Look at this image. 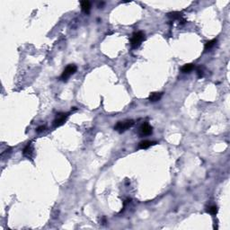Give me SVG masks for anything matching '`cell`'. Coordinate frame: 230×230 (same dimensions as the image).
Returning <instances> with one entry per match:
<instances>
[{
	"instance_id": "6da1fadb",
	"label": "cell",
	"mask_w": 230,
	"mask_h": 230,
	"mask_svg": "<svg viewBox=\"0 0 230 230\" xmlns=\"http://www.w3.org/2000/svg\"><path fill=\"white\" fill-rule=\"evenodd\" d=\"M145 40V33L143 32H137L132 34V37L130 39V45L132 48H138L142 41Z\"/></svg>"
},
{
	"instance_id": "7a4b0ae2",
	"label": "cell",
	"mask_w": 230,
	"mask_h": 230,
	"mask_svg": "<svg viewBox=\"0 0 230 230\" xmlns=\"http://www.w3.org/2000/svg\"><path fill=\"white\" fill-rule=\"evenodd\" d=\"M134 121L132 120H126L123 121H118L117 124L114 126V130L118 132H124L125 130H129L130 128H131L133 125H134Z\"/></svg>"
},
{
	"instance_id": "3957f363",
	"label": "cell",
	"mask_w": 230,
	"mask_h": 230,
	"mask_svg": "<svg viewBox=\"0 0 230 230\" xmlns=\"http://www.w3.org/2000/svg\"><path fill=\"white\" fill-rule=\"evenodd\" d=\"M77 66H76V65H73V64L69 65V66H66V68L64 69V71H63V73H62V75H61L60 78H61L62 80H66V79H68L70 76L74 75V74H75V73L77 72Z\"/></svg>"
},
{
	"instance_id": "277c9868",
	"label": "cell",
	"mask_w": 230,
	"mask_h": 230,
	"mask_svg": "<svg viewBox=\"0 0 230 230\" xmlns=\"http://www.w3.org/2000/svg\"><path fill=\"white\" fill-rule=\"evenodd\" d=\"M152 131H153V129L151 126L148 124V123H143L141 126H140L139 128V135L140 136H148L152 134Z\"/></svg>"
},
{
	"instance_id": "5b68a950",
	"label": "cell",
	"mask_w": 230,
	"mask_h": 230,
	"mask_svg": "<svg viewBox=\"0 0 230 230\" xmlns=\"http://www.w3.org/2000/svg\"><path fill=\"white\" fill-rule=\"evenodd\" d=\"M66 119H68V114H59V116L54 121V127H59V126H61L62 124L65 123V121H66Z\"/></svg>"
},
{
	"instance_id": "8992f818",
	"label": "cell",
	"mask_w": 230,
	"mask_h": 230,
	"mask_svg": "<svg viewBox=\"0 0 230 230\" xmlns=\"http://www.w3.org/2000/svg\"><path fill=\"white\" fill-rule=\"evenodd\" d=\"M81 9L85 14H89L91 9V3L89 1H82L81 2Z\"/></svg>"
},
{
	"instance_id": "52a82bcc",
	"label": "cell",
	"mask_w": 230,
	"mask_h": 230,
	"mask_svg": "<svg viewBox=\"0 0 230 230\" xmlns=\"http://www.w3.org/2000/svg\"><path fill=\"white\" fill-rule=\"evenodd\" d=\"M155 144V142L150 141V140H143V141H141L138 144V148H140V149H146V148H148Z\"/></svg>"
},
{
	"instance_id": "ba28073f",
	"label": "cell",
	"mask_w": 230,
	"mask_h": 230,
	"mask_svg": "<svg viewBox=\"0 0 230 230\" xmlns=\"http://www.w3.org/2000/svg\"><path fill=\"white\" fill-rule=\"evenodd\" d=\"M162 96H163V93H158V92L152 93L149 95V101L150 102H157L161 99Z\"/></svg>"
},
{
	"instance_id": "9c48e42d",
	"label": "cell",
	"mask_w": 230,
	"mask_h": 230,
	"mask_svg": "<svg viewBox=\"0 0 230 230\" xmlns=\"http://www.w3.org/2000/svg\"><path fill=\"white\" fill-rule=\"evenodd\" d=\"M23 154L24 157H31L32 155H33V147L31 146V144H28L25 147L24 149L23 150Z\"/></svg>"
},
{
	"instance_id": "30bf717a",
	"label": "cell",
	"mask_w": 230,
	"mask_h": 230,
	"mask_svg": "<svg viewBox=\"0 0 230 230\" xmlns=\"http://www.w3.org/2000/svg\"><path fill=\"white\" fill-rule=\"evenodd\" d=\"M193 69H194V65L193 64H185L184 66H182L181 70L183 73H190Z\"/></svg>"
},
{
	"instance_id": "8fae6325",
	"label": "cell",
	"mask_w": 230,
	"mask_h": 230,
	"mask_svg": "<svg viewBox=\"0 0 230 230\" xmlns=\"http://www.w3.org/2000/svg\"><path fill=\"white\" fill-rule=\"evenodd\" d=\"M217 41H218L217 39H214V40H211V41H208V42L205 44V47H204L205 50H210L211 48H213L215 44L217 43Z\"/></svg>"
},
{
	"instance_id": "7c38bea8",
	"label": "cell",
	"mask_w": 230,
	"mask_h": 230,
	"mask_svg": "<svg viewBox=\"0 0 230 230\" xmlns=\"http://www.w3.org/2000/svg\"><path fill=\"white\" fill-rule=\"evenodd\" d=\"M167 16H168L169 18L173 19V20L180 19V18L182 17L181 13H179V12H172V13H169V14H167Z\"/></svg>"
},
{
	"instance_id": "4fadbf2b",
	"label": "cell",
	"mask_w": 230,
	"mask_h": 230,
	"mask_svg": "<svg viewBox=\"0 0 230 230\" xmlns=\"http://www.w3.org/2000/svg\"><path fill=\"white\" fill-rule=\"evenodd\" d=\"M218 210V207H217V206H210V207L208 208V210H207V211L209 212L210 214L213 215V216H215V215H217Z\"/></svg>"
},
{
	"instance_id": "5bb4252c",
	"label": "cell",
	"mask_w": 230,
	"mask_h": 230,
	"mask_svg": "<svg viewBox=\"0 0 230 230\" xmlns=\"http://www.w3.org/2000/svg\"><path fill=\"white\" fill-rule=\"evenodd\" d=\"M44 130H45V126H41V127H39L38 129L36 130V131L38 132V133H41V132H42Z\"/></svg>"
},
{
	"instance_id": "9a60e30c",
	"label": "cell",
	"mask_w": 230,
	"mask_h": 230,
	"mask_svg": "<svg viewBox=\"0 0 230 230\" xmlns=\"http://www.w3.org/2000/svg\"><path fill=\"white\" fill-rule=\"evenodd\" d=\"M198 76L199 77H202L203 76V71L202 69H198Z\"/></svg>"
}]
</instances>
